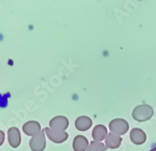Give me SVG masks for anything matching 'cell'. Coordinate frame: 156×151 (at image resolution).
Returning <instances> with one entry per match:
<instances>
[{
    "mask_svg": "<svg viewBox=\"0 0 156 151\" xmlns=\"http://www.w3.org/2000/svg\"><path fill=\"white\" fill-rule=\"evenodd\" d=\"M9 96H10V94H9V93H7L6 95H0V107H3V104H2V103H5V104L6 105L8 104L7 99Z\"/></svg>",
    "mask_w": 156,
    "mask_h": 151,
    "instance_id": "cell-14",
    "label": "cell"
},
{
    "mask_svg": "<svg viewBox=\"0 0 156 151\" xmlns=\"http://www.w3.org/2000/svg\"><path fill=\"white\" fill-rule=\"evenodd\" d=\"M49 126L51 129L59 132H65L69 126V121L64 116H56L50 121Z\"/></svg>",
    "mask_w": 156,
    "mask_h": 151,
    "instance_id": "cell-5",
    "label": "cell"
},
{
    "mask_svg": "<svg viewBox=\"0 0 156 151\" xmlns=\"http://www.w3.org/2000/svg\"><path fill=\"white\" fill-rule=\"evenodd\" d=\"M45 132V134L47 135L48 139L51 142H55V143H62L65 141L67 140L68 133L66 132H59V131H55V130L51 129L50 128H45L44 130Z\"/></svg>",
    "mask_w": 156,
    "mask_h": 151,
    "instance_id": "cell-4",
    "label": "cell"
},
{
    "mask_svg": "<svg viewBox=\"0 0 156 151\" xmlns=\"http://www.w3.org/2000/svg\"><path fill=\"white\" fill-rule=\"evenodd\" d=\"M29 146L32 151H43L45 149L46 140H45L44 130H41L39 133L32 137L29 142Z\"/></svg>",
    "mask_w": 156,
    "mask_h": 151,
    "instance_id": "cell-3",
    "label": "cell"
},
{
    "mask_svg": "<svg viewBox=\"0 0 156 151\" xmlns=\"http://www.w3.org/2000/svg\"><path fill=\"white\" fill-rule=\"evenodd\" d=\"M23 131L27 135L34 136L41 131V124L35 121H27L23 125Z\"/></svg>",
    "mask_w": 156,
    "mask_h": 151,
    "instance_id": "cell-8",
    "label": "cell"
},
{
    "mask_svg": "<svg viewBox=\"0 0 156 151\" xmlns=\"http://www.w3.org/2000/svg\"><path fill=\"white\" fill-rule=\"evenodd\" d=\"M8 141L12 148H17L21 142V135L17 128H10L8 130Z\"/></svg>",
    "mask_w": 156,
    "mask_h": 151,
    "instance_id": "cell-6",
    "label": "cell"
},
{
    "mask_svg": "<svg viewBox=\"0 0 156 151\" xmlns=\"http://www.w3.org/2000/svg\"><path fill=\"white\" fill-rule=\"evenodd\" d=\"M92 125V120L87 116H81L77 117L75 121V126L79 131H87Z\"/></svg>",
    "mask_w": 156,
    "mask_h": 151,
    "instance_id": "cell-10",
    "label": "cell"
},
{
    "mask_svg": "<svg viewBox=\"0 0 156 151\" xmlns=\"http://www.w3.org/2000/svg\"><path fill=\"white\" fill-rule=\"evenodd\" d=\"M121 142H122V138L112 132L108 133L105 138V144H106L107 148H109V149L119 148Z\"/></svg>",
    "mask_w": 156,
    "mask_h": 151,
    "instance_id": "cell-11",
    "label": "cell"
},
{
    "mask_svg": "<svg viewBox=\"0 0 156 151\" xmlns=\"http://www.w3.org/2000/svg\"><path fill=\"white\" fill-rule=\"evenodd\" d=\"M154 114L153 108L147 104H142L133 109L132 117L135 121L138 122H144L151 119Z\"/></svg>",
    "mask_w": 156,
    "mask_h": 151,
    "instance_id": "cell-1",
    "label": "cell"
},
{
    "mask_svg": "<svg viewBox=\"0 0 156 151\" xmlns=\"http://www.w3.org/2000/svg\"><path fill=\"white\" fill-rule=\"evenodd\" d=\"M107 128L102 124L96 125L92 131V137L96 142H101L107 136Z\"/></svg>",
    "mask_w": 156,
    "mask_h": 151,
    "instance_id": "cell-12",
    "label": "cell"
},
{
    "mask_svg": "<svg viewBox=\"0 0 156 151\" xmlns=\"http://www.w3.org/2000/svg\"><path fill=\"white\" fill-rule=\"evenodd\" d=\"M130 140L135 145H142L145 142L147 139V135L143 130L140 128H133L129 134Z\"/></svg>",
    "mask_w": 156,
    "mask_h": 151,
    "instance_id": "cell-7",
    "label": "cell"
},
{
    "mask_svg": "<svg viewBox=\"0 0 156 151\" xmlns=\"http://www.w3.org/2000/svg\"><path fill=\"white\" fill-rule=\"evenodd\" d=\"M4 140H5V134H4L2 131L0 130V146L3 144Z\"/></svg>",
    "mask_w": 156,
    "mask_h": 151,
    "instance_id": "cell-15",
    "label": "cell"
},
{
    "mask_svg": "<svg viewBox=\"0 0 156 151\" xmlns=\"http://www.w3.org/2000/svg\"><path fill=\"white\" fill-rule=\"evenodd\" d=\"M108 127L112 133L119 136L127 132L129 129V124L126 120L122 118H115L110 121Z\"/></svg>",
    "mask_w": 156,
    "mask_h": 151,
    "instance_id": "cell-2",
    "label": "cell"
},
{
    "mask_svg": "<svg viewBox=\"0 0 156 151\" xmlns=\"http://www.w3.org/2000/svg\"><path fill=\"white\" fill-rule=\"evenodd\" d=\"M107 149V146L105 144L100 142L92 141L88 146L87 151H105Z\"/></svg>",
    "mask_w": 156,
    "mask_h": 151,
    "instance_id": "cell-13",
    "label": "cell"
},
{
    "mask_svg": "<svg viewBox=\"0 0 156 151\" xmlns=\"http://www.w3.org/2000/svg\"><path fill=\"white\" fill-rule=\"evenodd\" d=\"M88 146V140L83 135H76L73 139V149L74 151H86Z\"/></svg>",
    "mask_w": 156,
    "mask_h": 151,
    "instance_id": "cell-9",
    "label": "cell"
},
{
    "mask_svg": "<svg viewBox=\"0 0 156 151\" xmlns=\"http://www.w3.org/2000/svg\"><path fill=\"white\" fill-rule=\"evenodd\" d=\"M150 151H156V147H154V148H152V149H151V150Z\"/></svg>",
    "mask_w": 156,
    "mask_h": 151,
    "instance_id": "cell-16",
    "label": "cell"
}]
</instances>
